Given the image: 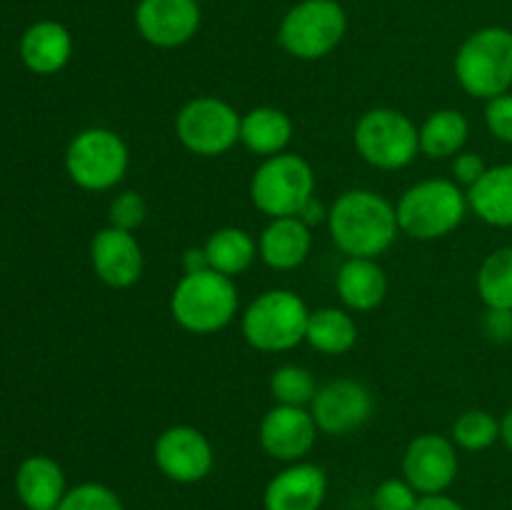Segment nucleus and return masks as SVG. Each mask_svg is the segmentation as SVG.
<instances>
[{"label":"nucleus","instance_id":"obj_34","mask_svg":"<svg viewBox=\"0 0 512 510\" xmlns=\"http://www.w3.org/2000/svg\"><path fill=\"white\" fill-rule=\"evenodd\" d=\"M488 168L490 165L485 163L483 155L473 153V150H463V153H458L453 158V180L468 190L470 185H475L483 178Z\"/></svg>","mask_w":512,"mask_h":510},{"label":"nucleus","instance_id":"obj_35","mask_svg":"<svg viewBox=\"0 0 512 510\" xmlns=\"http://www.w3.org/2000/svg\"><path fill=\"white\" fill-rule=\"evenodd\" d=\"M483 330L490 340H495V343H510L512 340V310H488L483 318Z\"/></svg>","mask_w":512,"mask_h":510},{"label":"nucleus","instance_id":"obj_6","mask_svg":"<svg viewBox=\"0 0 512 510\" xmlns=\"http://www.w3.org/2000/svg\"><path fill=\"white\" fill-rule=\"evenodd\" d=\"M130 168V148L115 130L93 125L70 138L65 148V173L88 193L118 188Z\"/></svg>","mask_w":512,"mask_h":510},{"label":"nucleus","instance_id":"obj_32","mask_svg":"<svg viewBox=\"0 0 512 510\" xmlns=\"http://www.w3.org/2000/svg\"><path fill=\"white\" fill-rule=\"evenodd\" d=\"M420 493L405 478H388L373 490V510H415Z\"/></svg>","mask_w":512,"mask_h":510},{"label":"nucleus","instance_id":"obj_23","mask_svg":"<svg viewBox=\"0 0 512 510\" xmlns=\"http://www.w3.org/2000/svg\"><path fill=\"white\" fill-rule=\"evenodd\" d=\"M468 205L485 225L512 228V163L490 165L468 188Z\"/></svg>","mask_w":512,"mask_h":510},{"label":"nucleus","instance_id":"obj_19","mask_svg":"<svg viewBox=\"0 0 512 510\" xmlns=\"http://www.w3.org/2000/svg\"><path fill=\"white\" fill-rule=\"evenodd\" d=\"M73 35L58 20H38L20 35L18 53L35 75H58L73 58Z\"/></svg>","mask_w":512,"mask_h":510},{"label":"nucleus","instance_id":"obj_36","mask_svg":"<svg viewBox=\"0 0 512 510\" xmlns=\"http://www.w3.org/2000/svg\"><path fill=\"white\" fill-rule=\"evenodd\" d=\"M328 213H330V208H325L318 198H310L308 203L303 205V210L298 213V218L303 220L308 228H315V225L328 223Z\"/></svg>","mask_w":512,"mask_h":510},{"label":"nucleus","instance_id":"obj_2","mask_svg":"<svg viewBox=\"0 0 512 510\" xmlns=\"http://www.w3.org/2000/svg\"><path fill=\"white\" fill-rule=\"evenodd\" d=\"M398 210L400 235L420 243L448 238L468 218V190L450 178H428L410 185L400 200Z\"/></svg>","mask_w":512,"mask_h":510},{"label":"nucleus","instance_id":"obj_39","mask_svg":"<svg viewBox=\"0 0 512 510\" xmlns=\"http://www.w3.org/2000/svg\"><path fill=\"white\" fill-rule=\"evenodd\" d=\"M500 440H503V445L512 455V408L500 418Z\"/></svg>","mask_w":512,"mask_h":510},{"label":"nucleus","instance_id":"obj_13","mask_svg":"<svg viewBox=\"0 0 512 510\" xmlns=\"http://www.w3.org/2000/svg\"><path fill=\"white\" fill-rule=\"evenodd\" d=\"M460 458L453 438L438 433L415 435L403 453V478L420 495L448 493L458 480Z\"/></svg>","mask_w":512,"mask_h":510},{"label":"nucleus","instance_id":"obj_1","mask_svg":"<svg viewBox=\"0 0 512 510\" xmlns=\"http://www.w3.org/2000/svg\"><path fill=\"white\" fill-rule=\"evenodd\" d=\"M328 233L345 258H375L388 253L400 235L398 210L385 195L350 188L335 198L328 213Z\"/></svg>","mask_w":512,"mask_h":510},{"label":"nucleus","instance_id":"obj_30","mask_svg":"<svg viewBox=\"0 0 512 510\" xmlns=\"http://www.w3.org/2000/svg\"><path fill=\"white\" fill-rule=\"evenodd\" d=\"M55 510H128L125 508L123 498L115 493L110 485L95 483H78L73 488H68L65 498L60 500V505Z\"/></svg>","mask_w":512,"mask_h":510},{"label":"nucleus","instance_id":"obj_15","mask_svg":"<svg viewBox=\"0 0 512 510\" xmlns=\"http://www.w3.org/2000/svg\"><path fill=\"white\" fill-rule=\"evenodd\" d=\"M318 433L320 430L310 415V408H298V405L275 403L258 425L263 453L285 465L308 458Z\"/></svg>","mask_w":512,"mask_h":510},{"label":"nucleus","instance_id":"obj_14","mask_svg":"<svg viewBox=\"0 0 512 510\" xmlns=\"http://www.w3.org/2000/svg\"><path fill=\"white\" fill-rule=\"evenodd\" d=\"M203 13L198 0H138L135 30L160 50L183 48L198 35Z\"/></svg>","mask_w":512,"mask_h":510},{"label":"nucleus","instance_id":"obj_12","mask_svg":"<svg viewBox=\"0 0 512 510\" xmlns=\"http://www.w3.org/2000/svg\"><path fill=\"white\" fill-rule=\"evenodd\" d=\"M375 413L373 390L355 378H335L320 385L310 403V415L323 435H350Z\"/></svg>","mask_w":512,"mask_h":510},{"label":"nucleus","instance_id":"obj_20","mask_svg":"<svg viewBox=\"0 0 512 510\" xmlns=\"http://www.w3.org/2000/svg\"><path fill=\"white\" fill-rule=\"evenodd\" d=\"M335 290L350 313H370L388 298V275L375 258H345L335 275Z\"/></svg>","mask_w":512,"mask_h":510},{"label":"nucleus","instance_id":"obj_4","mask_svg":"<svg viewBox=\"0 0 512 510\" xmlns=\"http://www.w3.org/2000/svg\"><path fill=\"white\" fill-rule=\"evenodd\" d=\"M455 80L475 100H493L512 88V30L485 25L460 43L453 60Z\"/></svg>","mask_w":512,"mask_h":510},{"label":"nucleus","instance_id":"obj_38","mask_svg":"<svg viewBox=\"0 0 512 510\" xmlns=\"http://www.w3.org/2000/svg\"><path fill=\"white\" fill-rule=\"evenodd\" d=\"M208 255H205V248H188L183 253V273H200V270H208Z\"/></svg>","mask_w":512,"mask_h":510},{"label":"nucleus","instance_id":"obj_16","mask_svg":"<svg viewBox=\"0 0 512 510\" xmlns=\"http://www.w3.org/2000/svg\"><path fill=\"white\" fill-rule=\"evenodd\" d=\"M90 265L95 278L113 290H128L143 278L145 255L135 233L105 225L90 240Z\"/></svg>","mask_w":512,"mask_h":510},{"label":"nucleus","instance_id":"obj_7","mask_svg":"<svg viewBox=\"0 0 512 510\" xmlns=\"http://www.w3.org/2000/svg\"><path fill=\"white\" fill-rule=\"evenodd\" d=\"M353 145L378 170H403L420 155V128L398 108H370L355 120Z\"/></svg>","mask_w":512,"mask_h":510},{"label":"nucleus","instance_id":"obj_17","mask_svg":"<svg viewBox=\"0 0 512 510\" xmlns=\"http://www.w3.org/2000/svg\"><path fill=\"white\" fill-rule=\"evenodd\" d=\"M328 495V473L320 465L288 463L265 485L263 510H320Z\"/></svg>","mask_w":512,"mask_h":510},{"label":"nucleus","instance_id":"obj_3","mask_svg":"<svg viewBox=\"0 0 512 510\" xmlns=\"http://www.w3.org/2000/svg\"><path fill=\"white\" fill-rule=\"evenodd\" d=\"M235 280L215 270L183 273L170 293V315L175 323L193 335H213L228 328L238 315Z\"/></svg>","mask_w":512,"mask_h":510},{"label":"nucleus","instance_id":"obj_25","mask_svg":"<svg viewBox=\"0 0 512 510\" xmlns=\"http://www.w3.org/2000/svg\"><path fill=\"white\" fill-rule=\"evenodd\" d=\"M203 248L208 255L210 270L228 275L233 280L243 275L258 258V240L238 225H225V228L213 230Z\"/></svg>","mask_w":512,"mask_h":510},{"label":"nucleus","instance_id":"obj_28","mask_svg":"<svg viewBox=\"0 0 512 510\" xmlns=\"http://www.w3.org/2000/svg\"><path fill=\"white\" fill-rule=\"evenodd\" d=\"M450 438L460 450L468 453H483V450L493 448L500 440V420L495 418L490 410H465L455 418Z\"/></svg>","mask_w":512,"mask_h":510},{"label":"nucleus","instance_id":"obj_5","mask_svg":"<svg viewBox=\"0 0 512 510\" xmlns=\"http://www.w3.org/2000/svg\"><path fill=\"white\" fill-rule=\"evenodd\" d=\"M310 308L295 290L270 288L250 300L240 315V330L250 348L260 353H288L305 343Z\"/></svg>","mask_w":512,"mask_h":510},{"label":"nucleus","instance_id":"obj_31","mask_svg":"<svg viewBox=\"0 0 512 510\" xmlns=\"http://www.w3.org/2000/svg\"><path fill=\"white\" fill-rule=\"evenodd\" d=\"M148 218V205L138 190H120L108 208V225L135 233Z\"/></svg>","mask_w":512,"mask_h":510},{"label":"nucleus","instance_id":"obj_37","mask_svg":"<svg viewBox=\"0 0 512 510\" xmlns=\"http://www.w3.org/2000/svg\"><path fill=\"white\" fill-rule=\"evenodd\" d=\"M415 510H465V508L463 503L450 498L448 493H438V495H420L418 508Z\"/></svg>","mask_w":512,"mask_h":510},{"label":"nucleus","instance_id":"obj_26","mask_svg":"<svg viewBox=\"0 0 512 510\" xmlns=\"http://www.w3.org/2000/svg\"><path fill=\"white\" fill-rule=\"evenodd\" d=\"M305 343L320 355H345L358 343V323L350 310L335 305L310 310Z\"/></svg>","mask_w":512,"mask_h":510},{"label":"nucleus","instance_id":"obj_9","mask_svg":"<svg viewBox=\"0 0 512 510\" xmlns=\"http://www.w3.org/2000/svg\"><path fill=\"white\" fill-rule=\"evenodd\" d=\"M315 170L303 155L298 153H280L273 158H265L255 168L250 178V200L255 208L268 220L290 218L303 210L310 198H315Z\"/></svg>","mask_w":512,"mask_h":510},{"label":"nucleus","instance_id":"obj_21","mask_svg":"<svg viewBox=\"0 0 512 510\" xmlns=\"http://www.w3.org/2000/svg\"><path fill=\"white\" fill-rule=\"evenodd\" d=\"M15 493L28 510H55L68 493L65 470L50 455H28L15 470Z\"/></svg>","mask_w":512,"mask_h":510},{"label":"nucleus","instance_id":"obj_22","mask_svg":"<svg viewBox=\"0 0 512 510\" xmlns=\"http://www.w3.org/2000/svg\"><path fill=\"white\" fill-rule=\"evenodd\" d=\"M293 133V118L275 105H258L240 118V143L263 160L285 153Z\"/></svg>","mask_w":512,"mask_h":510},{"label":"nucleus","instance_id":"obj_24","mask_svg":"<svg viewBox=\"0 0 512 510\" xmlns=\"http://www.w3.org/2000/svg\"><path fill=\"white\" fill-rule=\"evenodd\" d=\"M470 138V123L463 110L438 108L420 125V155L430 160H448L463 153Z\"/></svg>","mask_w":512,"mask_h":510},{"label":"nucleus","instance_id":"obj_40","mask_svg":"<svg viewBox=\"0 0 512 510\" xmlns=\"http://www.w3.org/2000/svg\"><path fill=\"white\" fill-rule=\"evenodd\" d=\"M198 3H205V0H198Z\"/></svg>","mask_w":512,"mask_h":510},{"label":"nucleus","instance_id":"obj_11","mask_svg":"<svg viewBox=\"0 0 512 510\" xmlns=\"http://www.w3.org/2000/svg\"><path fill=\"white\" fill-rule=\"evenodd\" d=\"M155 468L178 485L200 483L215 465V450L208 435L195 425H170L155 438Z\"/></svg>","mask_w":512,"mask_h":510},{"label":"nucleus","instance_id":"obj_29","mask_svg":"<svg viewBox=\"0 0 512 510\" xmlns=\"http://www.w3.org/2000/svg\"><path fill=\"white\" fill-rule=\"evenodd\" d=\"M320 385L315 383V375L305 365L285 363L278 365L270 375V395L278 405H298L310 408Z\"/></svg>","mask_w":512,"mask_h":510},{"label":"nucleus","instance_id":"obj_33","mask_svg":"<svg viewBox=\"0 0 512 510\" xmlns=\"http://www.w3.org/2000/svg\"><path fill=\"white\" fill-rule=\"evenodd\" d=\"M485 125L495 140L512 145V93L498 95L485 103Z\"/></svg>","mask_w":512,"mask_h":510},{"label":"nucleus","instance_id":"obj_10","mask_svg":"<svg viewBox=\"0 0 512 510\" xmlns=\"http://www.w3.org/2000/svg\"><path fill=\"white\" fill-rule=\"evenodd\" d=\"M243 115L218 95H198L175 115V135L188 153L198 158H220L240 143Z\"/></svg>","mask_w":512,"mask_h":510},{"label":"nucleus","instance_id":"obj_18","mask_svg":"<svg viewBox=\"0 0 512 510\" xmlns=\"http://www.w3.org/2000/svg\"><path fill=\"white\" fill-rule=\"evenodd\" d=\"M310 250H313V228H308L298 215L268 220L258 235V258L280 273L300 268L310 258Z\"/></svg>","mask_w":512,"mask_h":510},{"label":"nucleus","instance_id":"obj_8","mask_svg":"<svg viewBox=\"0 0 512 510\" xmlns=\"http://www.w3.org/2000/svg\"><path fill=\"white\" fill-rule=\"evenodd\" d=\"M348 13L338 0H300L278 25V43L290 58L323 60L343 43Z\"/></svg>","mask_w":512,"mask_h":510},{"label":"nucleus","instance_id":"obj_27","mask_svg":"<svg viewBox=\"0 0 512 510\" xmlns=\"http://www.w3.org/2000/svg\"><path fill=\"white\" fill-rule=\"evenodd\" d=\"M475 290L488 310H512V245L485 255L475 275Z\"/></svg>","mask_w":512,"mask_h":510}]
</instances>
